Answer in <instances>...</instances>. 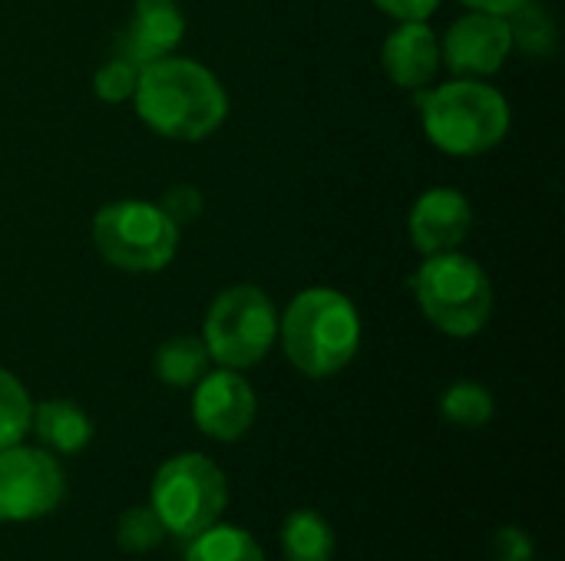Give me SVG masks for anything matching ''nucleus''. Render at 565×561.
Returning a JSON list of instances; mask_svg holds the SVG:
<instances>
[{"mask_svg": "<svg viewBox=\"0 0 565 561\" xmlns=\"http://www.w3.org/2000/svg\"><path fill=\"white\" fill-rule=\"evenodd\" d=\"M132 103L152 132L182 142L212 136L228 116V96L215 73L172 53L139 69Z\"/></svg>", "mask_w": 565, "mask_h": 561, "instance_id": "1", "label": "nucleus"}, {"mask_svg": "<svg viewBox=\"0 0 565 561\" xmlns=\"http://www.w3.org/2000/svg\"><path fill=\"white\" fill-rule=\"evenodd\" d=\"M278 337L295 370L315 380L334 377L361 347V314L341 291L308 288L278 317Z\"/></svg>", "mask_w": 565, "mask_h": 561, "instance_id": "2", "label": "nucleus"}, {"mask_svg": "<svg viewBox=\"0 0 565 561\" xmlns=\"http://www.w3.org/2000/svg\"><path fill=\"white\" fill-rule=\"evenodd\" d=\"M510 103L490 83L460 76L424 96V132L447 155H483L503 142Z\"/></svg>", "mask_w": 565, "mask_h": 561, "instance_id": "3", "label": "nucleus"}, {"mask_svg": "<svg viewBox=\"0 0 565 561\" xmlns=\"http://www.w3.org/2000/svg\"><path fill=\"white\" fill-rule=\"evenodd\" d=\"M414 294L424 317L450 337L480 334L493 311L487 271L460 251L430 255L414 274Z\"/></svg>", "mask_w": 565, "mask_h": 561, "instance_id": "4", "label": "nucleus"}, {"mask_svg": "<svg viewBox=\"0 0 565 561\" xmlns=\"http://www.w3.org/2000/svg\"><path fill=\"white\" fill-rule=\"evenodd\" d=\"M149 506L169 536L189 542L222 522L228 509V479L209 456L179 453L156 470Z\"/></svg>", "mask_w": 565, "mask_h": 561, "instance_id": "5", "label": "nucleus"}, {"mask_svg": "<svg viewBox=\"0 0 565 561\" xmlns=\"http://www.w3.org/2000/svg\"><path fill=\"white\" fill-rule=\"evenodd\" d=\"M93 245L106 265L129 274L162 271L179 251V228L156 202H109L93 218Z\"/></svg>", "mask_w": 565, "mask_h": 561, "instance_id": "6", "label": "nucleus"}, {"mask_svg": "<svg viewBox=\"0 0 565 561\" xmlns=\"http://www.w3.org/2000/svg\"><path fill=\"white\" fill-rule=\"evenodd\" d=\"M278 337V314L268 294L255 284H235L222 291L202 327V344L218 367L245 370L268 357Z\"/></svg>", "mask_w": 565, "mask_h": 561, "instance_id": "7", "label": "nucleus"}, {"mask_svg": "<svg viewBox=\"0 0 565 561\" xmlns=\"http://www.w3.org/2000/svg\"><path fill=\"white\" fill-rule=\"evenodd\" d=\"M66 496V479L50 450H0V522H33L50 516Z\"/></svg>", "mask_w": 565, "mask_h": 561, "instance_id": "8", "label": "nucleus"}, {"mask_svg": "<svg viewBox=\"0 0 565 561\" xmlns=\"http://www.w3.org/2000/svg\"><path fill=\"white\" fill-rule=\"evenodd\" d=\"M255 410H258L255 390L248 387V380L238 370L218 367V370H209L195 384L192 420L205 436H212L218 443L242 440L255 423Z\"/></svg>", "mask_w": 565, "mask_h": 561, "instance_id": "9", "label": "nucleus"}, {"mask_svg": "<svg viewBox=\"0 0 565 561\" xmlns=\"http://www.w3.org/2000/svg\"><path fill=\"white\" fill-rule=\"evenodd\" d=\"M510 50L513 36L507 17L470 10L447 30L440 43V63H447L457 76H490L507 63Z\"/></svg>", "mask_w": 565, "mask_h": 561, "instance_id": "10", "label": "nucleus"}, {"mask_svg": "<svg viewBox=\"0 0 565 561\" xmlns=\"http://www.w3.org/2000/svg\"><path fill=\"white\" fill-rule=\"evenodd\" d=\"M407 225H411L414 248L424 258H430V255L457 251L463 245V238L470 235V225H473V208H470L467 195L440 185V188H427L414 202Z\"/></svg>", "mask_w": 565, "mask_h": 561, "instance_id": "11", "label": "nucleus"}, {"mask_svg": "<svg viewBox=\"0 0 565 561\" xmlns=\"http://www.w3.org/2000/svg\"><path fill=\"white\" fill-rule=\"evenodd\" d=\"M185 36V17L175 0H136L126 26L116 33V53L136 63H156L169 56Z\"/></svg>", "mask_w": 565, "mask_h": 561, "instance_id": "12", "label": "nucleus"}, {"mask_svg": "<svg viewBox=\"0 0 565 561\" xmlns=\"http://www.w3.org/2000/svg\"><path fill=\"white\" fill-rule=\"evenodd\" d=\"M381 63L401 89H427L440 69V40L424 20H401L381 46Z\"/></svg>", "mask_w": 565, "mask_h": 561, "instance_id": "13", "label": "nucleus"}, {"mask_svg": "<svg viewBox=\"0 0 565 561\" xmlns=\"http://www.w3.org/2000/svg\"><path fill=\"white\" fill-rule=\"evenodd\" d=\"M30 430H36L40 443L50 453H60V456H76L93 440V423L83 413V407H76L73 400H43V403H36Z\"/></svg>", "mask_w": 565, "mask_h": 561, "instance_id": "14", "label": "nucleus"}, {"mask_svg": "<svg viewBox=\"0 0 565 561\" xmlns=\"http://www.w3.org/2000/svg\"><path fill=\"white\" fill-rule=\"evenodd\" d=\"M281 552L288 561H331L334 529L315 509H295L281 526Z\"/></svg>", "mask_w": 565, "mask_h": 561, "instance_id": "15", "label": "nucleus"}, {"mask_svg": "<svg viewBox=\"0 0 565 561\" xmlns=\"http://www.w3.org/2000/svg\"><path fill=\"white\" fill-rule=\"evenodd\" d=\"M209 350L202 344V337H169L159 350H156V377L166 387H195L205 374H209Z\"/></svg>", "mask_w": 565, "mask_h": 561, "instance_id": "16", "label": "nucleus"}, {"mask_svg": "<svg viewBox=\"0 0 565 561\" xmlns=\"http://www.w3.org/2000/svg\"><path fill=\"white\" fill-rule=\"evenodd\" d=\"M185 561H265V552L252 532L215 522L212 529L189 539Z\"/></svg>", "mask_w": 565, "mask_h": 561, "instance_id": "17", "label": "nucleus"}, {"mask_svg": "<svg viewBox=\"0 0 565 561\" xmlns=\"http://www.w3.org/2000/svg\"><path fill=\"white\" fill-rule=\"evenodd\" d=\"M510 36L513 43L526 53V56H536V60H546L553 50H556V40H559V30H556V17L546 3L540 0H526L523 7H516L510 17Z\"/></svg>", "mask_w": 565, "mask_h": 561, "instance_id": "18", "label": "nucleus"}, {"mask_svg": "<svg viewBox=\"0 0 565 561\" xmlns=\"http://www.w3.org/2000/svg\"><path fill=\"white\" fill-rule=\"evenodd\" d=\"M440 413L447 423L463 430H480L493 420V393L473 380H457L440 397Z\"/></svg>", "mask_w": 565, "mask_h": 561, "instance_id": "19", "label": "nucleus"}, {"mask_svg": "<svg viewBox=\"0 0 565 561\" xmlns=\"http://www.w3.org/2000/svg\"><path fill=\"white\" fill-rule=\"evenodd\" d=\"M33 423V400L26 387L0 367V450L23 443Z\"/></svg>", "mask_w": 565, "mask_h": 561, "instance_id": "20", "label": "nucleus"}, {"mask_svg": "<svg viewBox=\"0 0 565 561\" xmlns=\"http://www.w3.org/2000/svg\"><path fill=\"white\" fill-rule=\"evenodd\" d=\"M166 526L162 519L152 513V506H132L119 516L116 522V542L122 552L129 555H146V552H156L162 542H166Z\"/></svg>", "mask_w": 565, "mask_h": 561, "instance_id": "21", "label": "nucleus"}, {"mask_svg": "<svg viewBox=\"0 0 565 561\" xmlns=\"http://www.w3.org/2000/svg\"><path fill=\"white\" fill-rule=\"evenodd\" d=\"M136 79H139V66L116 53L113 60H106V63L96 69L93 89H96V96H99L103 103H126V99H132V93H136Z\"/></svg>", "mask_w": 565, "mask_h": 561, "instance_id": "22", "label": "nucleus"}, {"mask_svg": "<svg viewBox=\"0 0 565 561\" xmlns=\"http://www.w3.org/2000/svg\"><path fill=\"white\" fill-rule=\"evenodd\" d=\"M156 205L172 218L175 228H182V225H189V222H195V218L202 215L205 198H202V192L192 188V185H172V188H166L162 202H156Z\"/></svg>", "mask_w": 565, "mask_h": 561, "instance_id": "23", "label": "nucleus"}, {"mask_svg": "<svg viewBox=\"0 0 565 561\" xmlns=\"http://www.w3.org/2000/svg\"><path fill=\"white\" fill-rule=\"evenodd\" d=\"M493 555H497V561H533L536 549H533V539L523 529L507 526L493 539Z\"/></svg>", "mask_w": 565, "mask_h": 561, "instance_id": "24", "label": "nucleus"}, {"mask_svg": "<svg viewBox=\"0 0 565 561\" xmlns=\"http://www.w3.org/2000/svg\"><path fill=\"white\" fill-rule=\"evenodd\" d=\"M371 3L394 20H427L440 7V0H371Z\"/></svg>", "mask_w": 565, "mask_h": 561, "instance_id": "25", "label": "nucleus"}, {"mask_svg": "<svg viewBox=\"0 0 565 561\" xmlns=\"http://www.w3.org/2000/svg\"><path fill=\"white\" fill-rule=\"evenodd\" d=\"M470 10H483V13H497V17H510L516 7H523L526 0H460Z\"/></svg>", "mask_w": 565, "mask_h": 561, "instance_id": "26", "label": "nucleus"}]
</instances>
